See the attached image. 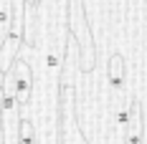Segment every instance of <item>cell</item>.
<instances>
[{
	"mask_svg": "<svg viewBox=\"0 0 147 144\" xmlns=\"http://www.w3.org/2000/svg\"><path fill=\"white\" fill-rule=\"evenodd\" d=\"M0 144H5V137H3V121H0Z\"/></svg>",
	"mask_w": 147,
	"mask_h": 144,
	"instance_id": "52a82bcc",
	"label": "cell"
},
{
	"mask_svg": "<svg viewBox=\"0 0 147 144\" xmlns=\"http://www.w3.org/2000/svg\"><path fill=\"white\" fill-rule=\"evenodd\" d=\"M109 84L117 91L124 86V58L119 56V53H114V56L109 58Z\"/></svg>",
	"mask_w": 147,
	"mask_h": 144,
	"instance_id": "3957f363",
	"label": "cell"
},
{
	"mask_svg": "<svg viewBox=\"0 0 147 144\" xmlns=\"http://www.w3.org/2000/svg\"><path fill=\"white\" fill-rule=\"evenodd\" d=\"M36 3H38V0H26V5H28V8H33Z\"/></svg>",
	"mask_w": 147,
	"mask_h": 144,
	"instance_id": "ba28073f",
	"label": "cell"
},
{
	"mask_svg": "<svg viewBox=\"0 0 147 144\" xmlns=\"http://www.w3.org/2000/svg\"><path fill=\"white\" fill-rule=\"evenodd\" d=\"M127 111H129V121H127V129H124V144H142L145 142V127H142L140 104L132 101L127 106Z\"/></svg>",
	"mask_w": 147,
	"mask_h": 144,
	"instance_id": "7a4b0ae2",
	"label": "cell"
},
{
	"mask_svg": "<svg viewBox=\"0 0 147 144\" xmlns=\"http://www.w3.org/2000/svg\"><path fill=\"white\" fill-rule=\"evenodd\" d=\"M10 76H13V99L18 109H26L30 101V88H33V73L26 58H15L10 63Z\"/></svg>",
	"mask_w": 147,
	"mask_h": 144,
	"instance_id": "6da1fadb",
	"label": "cell"
},
{
	"mask_svg": "<svg viewBox=\"0 0 147 144\" xmlns=\"http://www.w3.org/2000/svg\"><path fill=\"white\" fill-rule=\"evenodd\" d=\"M18 144H36V127L30 119H23V116L18 124Z\"/></svg>",
	"mask_w": 147,
	"mask_h": 144,
	"instance_id": "277c9868",
	"label": "cell"
},
{
	"mask_svg": "<svg viewBox=\"0 0 147 144\" xmlns=\"http://www.w3.org/2000/svg\"><path fill=\"white\" fill-rule=\"evenodd\" d=\"M10 18H13V8H10V0H0V46L8 35L10 28Z\"/></svg>",
	"mask_w": 147,
	"mask_h": 144,
	"instance_id": "5b68a950",
	"label": "cell"
},
{
	"mask_svg": "<svg viewBox=\"0 0 147 144\" xmlns=\"http://www.w3.org/2000/svg\"><path fill=\"white\" fill-rule=\"evenodd\" d=\"M0 101H3V84H0Z\"/></svg>",
	"mask_w": 147,
	"mask_h": 144,
	"instance_id": "9c48e42d",
	"label": "cell"
},
{
	"mask_svg": "<svg viewBox=\"0 0 147 144\" xmlns=\"http://www.w3.org/2000/svg\"><path fill=\"white\" fill-rule=\"evenodd\" d=\"M127 121H129V111H127V106H122V109L117 111V124H119L122 131L127 129Z\"/></svg>",
	"mask_w": 147,
	"mask_h": 144,
	"instance_id": "8992f818",
	"label": "cell"
}]
</instances>
